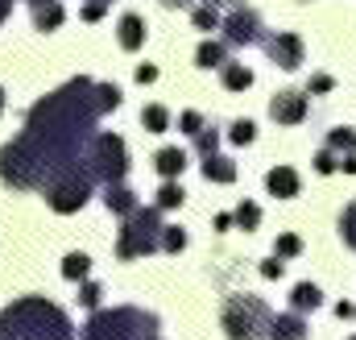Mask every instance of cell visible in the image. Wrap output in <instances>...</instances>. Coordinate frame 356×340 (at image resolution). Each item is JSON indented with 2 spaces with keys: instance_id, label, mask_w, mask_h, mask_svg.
<instances>
[{
  "instance_id": "obj_33",
  "label": "cell",
  "mask_w": 356,
  "mask_h": 340,
  "mask_svg": "<svg viewBox=\"0 0 356 340\" xmlns=\"http://www.w3.org/2000/svg\"><path fill=\"white\" fill-rule=\"evenodd\" d=\"M83 17H88V21H99V17H104V4H99V0L83 4Z\"/></svg>"
},
{
  "instance_id": "obj_18",
  "label": "cell",
  "mask_w": 356,
  "mask_h": 340,
  "mask_svg": "<svg viewBox=\"0 0 356 340\" xmlns=\"http://www.w3.org/2000/svg\"><path fill=\"white\" fill-rule=\"evenodd\" d=\"M141 121L149 125V133H166V125H170V112H166L162 104H149V108L141 112Z\"/></svg>"
},
{
  "instance_id": "obj_3",
  "label": "cell",
  "mask_w": 356,
  "mask_h": 340,
  "mask_svg": "<svg viewBox=\"0 0 356 340\" xmlns=\"http://www.w3.org/2000/svg\"><path fill=\"white\" fill-rule=\"evenodd\" d=\"M162 245V220L154 208H133L124 216V229H120V241H116V254L120 257H141L154 254Z\"/></svg>"
},
{
  "instance_id": "obj_28",
  "label": "cell",
  "mask_w": 356,
  "mask_h": 340,
  "mask_svg": "<svg viewBox=\"0 0 356 340\" xmlns=\"http://www.w3.org/2000/svg\"><path fill=\"white\" fill-rule=\"evenodd\" d=\"M332 150H356V133L353 129H336L332 133Z\"/></svg>"
},
{
  "instance_id": "obj_17",
  "label": "cell",
  "mask_w": 356,
  "mask_h": 340,
  "mask_svg": "<svg viewBox=\"0 0 356 340\" xmlns=\"http://www.w3.org/2000/svg\"><path fill=\"white\" fill-rule=\"evenodd\" d=\"M182 167H186V154H182V150H162V154H158V170H162L166 178L182 174Z\"/></svg>"
},
{
  "instance_id": "obj_22",
  "label": "cell",
  "mask_w": 356,
  "mask_h": 340,
  "mask_svg": "<svg viewBox=\"0 0 356 340\" xmlns=\"http://www.w3.org/2000/svg\"><path fill=\"white\" fill-rule=\"evenodd\" d=\"M88 265H91V261L83 254H71L67 261H63V274H67V278H83V274H88Z\"/></svg>"
},
{
  "instance_id": "obj_12",
  "label": "cell",
  "mask_w": 356,
  "mask_h": 340,
  "mask_svg": "<svg viewBox=\"0 0 356 340\" xmlns=\"http://www.w3.org/2000/svg\"><path fill=\"white\" fill-rule=\"evenodd\" d=\"M104 203H108L116 216H129V212L137 208V195H133L129 187H120V183H108V195H104Z\"/></svg>"
},
{
  "instance_id": "obj_30",
  "label": "cell",
  "mask_w": 356,
  "mask_h": 340,
  "mask_svg": "<svg viewBox=\"0 0 356 340\" xmlns=\"http://www.w3.org/2000/svg\"><path fill=\"white\" fill-rule=\"evenodd\" d=\"M336 167H340V162L332 158V150H323V154L315 158V170H319V174H332V170H336Z\"/></svg>"
},
{
  "instance_id": "obj_39",
  "label": "cell",
  "mask_w": 356,
  "mask_h": 340,
  "mask_svg": "<svg viewBox=\"0 0 356 340\" xmlns=\"http://www.w3.org/2000/svg\"><path fill=\"white\" fill-rule=\"evenodd\" d=\"M8 13H13V0H0V21H4Z\"/></svg>"
},
{
  "instance_id": "obj_1",
  "label": "cell",
  "mask_w": 356,
  "mask_h": 340,
  "mask_svg": "<svg viewBox=\"0 0 356 340\" xmlns=\"http://www.w3.org/2000/svg\"><path fill=\"white\" fill-rule=\"evenodd\" d=\"M0 340H71V324L58 307L25 299L0 316Z\"/></svg>"
},
{
  "instance_id": "obj_32",
  "label": "cell",
  "mask_w": 356,
  "mask_h": 340,
  "mask_svg": "<svg viewBox=\"0 0 356 340\" xmlns=\"http://www.w3.org/2000/svg\"><path fill=\"white\" fill-rule=\"evenodd\" d=\"M182 129H186V133H199V129H203L199 112H182Z\"/></svg>"
},
{
  "instance_id": "obj_45",
  "label": "cell",
  "mask_w": 356,
  "mask_h": 340,
  "mask_svg": "<svg viewBox=\"0 0 356 340\" xmlns=\"http://www.w3.org/2000/svg\"><path fill=\"white\" fill-rule=\"evenodd\" d=\"M353 340H356V337H353Z\"/></svg>"
},
{
  "instance_id": "obj_27",
  "label": "cell",
  "mask_w": 356,
  "mask_h": 340,
  "mask_svg": "<svg viewBox=\"0 0 356 340\" xmlns=\"http://www.w3.org/2000/svg\"><path fill=\"white\" fill-rule=\"evenodd\" d=\"M99 104H104V112H108V108H120V87L99 84Z\"/></svg>"
},
{
  "instance_id": "obj_24",
  "label": "cell",
  "mask_w": 356,
  "mask_h": 340,
  "mask_svg": "<svg viewBox=\"0 0 356 340\" xmlns=\"http://www.w3.org/2000/svg\"><path fill=\"white\" fill-rule=\"evenodd\" d=\"M182 203V187L178 183H166L162 191H158V208H178Z\"/></svg>"
},
{
  "instance_id": "obj_19",
  "label": "cell",
  "mask_w": 356,
  "mask_h": 340,
  "mask_svg": "<svg viewBox=\"0 0 356 340\" xmlns=\"http://www.w3.org/2000/svg\"><path fill=\"white\" fill-rule=\"evenodd\" d=\"M199 67H207V71L211 67H224V46L220 42H203L199 46Z\"/></svg>"
},
{
  "instance_id": "obj_7",
  "label": "cell",
  "mask_w": 356,
  "mask_h": 340,
  "mask_svg": "<svg viewBox=\"0 0 356 340\" xmlns=\"http://www.w3.org/2000/svg\"><path fill=\"white\" fill-rule=\"evenodd\" d=\"M269 116H273L277 125H298V121L307 116V95H302V91H277L273 104H269Z\"/></svg>"
},
{
  "instance_id": "obj_23",
  "label": "cell",
  "mask_w": 356,
  "mask_h": 340,
  "mask_svg": "<svg viewBox=\"0 0 356 340\" xmlns=\"http://www.w3.org/2000/svg\"><path fill=\"white\" fill-rule=\"evenodd\" d=\"M195 25L199 29H220V13L211 4H203V8H195Z\"/></svg>"
},
{
  "instance_id": "obj_5",
  "label": "cell",
  "mask_w": 356,
  "mask_h": 340,
  "mask_svg": "<svg viewBox=\"0 0 356 340\" xmlns=\"http://www.w3.org/2000/svg\"><path fill=\"white\" fill-rule=\"evenodd\" d=\"M88 195H91V170L88 167L63 170V174L46 187V199H50L54 212H79V208L88 203Z\"/></svg>"
},
{
  "instance_id": "obj_9",
  "label": "cell",
  "mask_w": 356,
  "mask_h": 340,
  "mask_svg": "<svg viewBox=\"0 0 356 340\" xmlns=\"http://www.w3.org/2000/svg\"><path fill=\"white\" fill-rule=\"evenodd\" d=\"M141 42H145L141 17H137V13H124V17H120V46H124V50H141Z\"/></svg>"
},
{
  "instance_id": "obj_6",
  "label": "cell",
  "mask_w": 356,
  "mask_h": 340,
  "mask_svg": "<svg viewBox=\"0 0 356 340\" xmlns=\"http://www.w3.org/2000/svg\"><path fill=\"white\" fill-rule=\"evenodd\" d=\"M224 25V38L232 42V46H253V42H261V17L253 13V8H245V4H236L232 13H228V21H220Z\"/></svg>"
},
{
  "instance_id": "obj_10",
  "label": "cell",
  "mask_w": 356,
  "mask_h": 340,
  "mask_svg": "<svg viewBox=\"0 0 356 340\" xmlns=\"http://www.w3.org/2000/svg\"><path fill=\"white\" fill-rule=\"evenodd\" d=\"M269 337L273 340H307V324H302L298 316H277V320L269 324Z\"/></svg>"
},
{
  "instance_id": "obj_42",
  "label": "cell",
  "mask_w": 356,
  "mask_h": 340,
  "mask_svg": "<svg viewBox=\"0 0 356 340\" xmlns=\"http://www.w3.org/2000/svg\"><path fill=\"white\" fill-rule=\"evenodd\" d=\"M0 112H4V87H0Z\"/></svg>"
},
{
  "instance_id": "obj_2",
  "label": "cell",
  "mask_w": 356,
  "mask_h": 340,
  "mask_svg": "<svg viewBox=\"0 0 356 340\" xmlns=\"http://www.w3.org/2000/svg\"><path fill=\"white\" fill-rule=\"evenodd\" d=\"M269 324H273V316L257 295H232L224 303V328L232 340H261L269 337Z\"/></svg>"
},
{
  "instance_id": "obj_40",
  "label": "cell",
  "mask_w": 356,
  "mask_h": 340,
  "mask_svg": "<svg viewBox=\"0 0 356 340\" xmlns=\"http://www.w3.org/2000/svg\"><path fill=\"white\" fill-rule=\"evenodd\" d=\"M340 167L348 170V174H356V158H353V154H348V158H344V162H340Z\"/></svg>"
},
{
  "instance_id": "obj_29",
  "label": "cell",
  "mask_w": 356,
  "mask_h": 340,
  "mask_svg": "<svg viewBox=\"0 0 356 340\" xmlns=\"http://www.w3.org/2000/svg\"><path fill=\"white\" fill-rule=\"evenodd\" d=\"M298 249H302V241H298V237H290V233H286V237H277V254H282V257H294Z\"/></svg>"
},
{
  "instance_id": "obj_25",
  "label": "cell",
  "mask_w": 356,
  "mask_h": 340,
  "mask_svg": "<svg viewBox=\"0 0 356 340\" xmlns=\"http://www.w3.org/2000/svg\"><path fill=\"white\" fill-rule=\"evenodd\" d=\"M182 245H186V233H182V229H162V249L178 254Z\"/></svg>"
},
{
  "instance_id": "obj_44",
  "label": "cell",
  "mask_w": 356,
  "mask_h": 340,
  "mask_svg": "<svg viewBox=\"0 0 356 340\" xmlns=\"http://www.w3.org/2000/svg\"><path fill=\"white\" fill-rule=\"evenodd\" d=\"M99 4H112V0H99Z\"/></svg>"
},
{
  "instance_id": "obj_11",
  "label": "cell",
  "mask_w": 356,
  "mask_h": 340,
  "mask_svg": "<svg viewBox=\"0 0 356 340\" xmlns=\"http://www.w3.org/2000/svg\"><path fill=\"white\" fill-rule=\"evenodd\" d=\"M269 191L273 195H282V199H290V195H298V174L290 167H277V170H269Z\"/></svg>"
},
{
  "instance_id": "obj_8",
  "label": "cell",
  "mask_w": 356,
  "mask_h": 340,
  "mask_svg": "<svg viewBox=\"0 0 356 340\" xmlns=\"http://www.w3.org/2000/svg\"><path fill=\"white\" fill-rule=\"evenodd\" d=\"M266 46H269V54H273V63L286 67V71H294L302 63V38L298 33H273Z\"/></svg>"
},
{
  "instance_id": "obj_26",
  "label": "cell",
  "mask_w": 356,
  "mask_h": 340,
  "mask_svg": "<svg viewBox=\"0 0 356 340\" xmlns=\"http://www.w3.org/2000/svg\"><path fill=\"white\" fill-rule=\"evenodd\" d=\"M340 233H344V241L356 249V203L344 212V220H340Z\"/></svg>"
},
{
  "instance_id": "obj_20",
  "label": "cell",
  "mask_w": 356,
  "mask_h": 340,
  "mask_svg": "<svg viewBox=\"0 0 356 340\" xmlns=\"http://www.w3.org/2000/svg\"><path fill=\"white\" fill-rule=\"evenodd\" d=\"M232 220H236L241 229H257V220H261V208H257V203H241Z\"/></svg>"
},
{
  "instance_id": "obj_34",
  "label": "cell",
  "mask_w": 356,
  "mask_h": 340,
  "mask_svg": "<svg viewBox=\"0 0 356 340\" xmlns=\"http://www.w3.org/2000/svg\"><path fill=\"white\" fill-rule=\"evenodd\" d=\"M79 299H83V303H88V307H95V303H99V286H83V295H79Z\"/></svg>"
},
{
  "instance_id": "obj_37",
  "label": "cell",
  "mask_w": 356,
  "mask_h": 340,
  "mask_svg": "<svg viewBox=\"0 0 356 340\" xmlns=\"http://www.w3.org/2000/svg\"><path fill=\"white\" fill-rule=\"evenodd\" d=\"M137 79H141V84H154V79H158V71H154V67H137Z\"/></svg>"
},
{
  "instance_id": "obj_38",
  "label": "cell",
  "mask_w": 356,
  "mask_h": 340,
  "mask_svg": "<svg viewBox=\"0 0 356 340\" xmlns=\"http://www.w3.org/2000/svg\"><path fill=\"white\" fill-rule=\"evenodd\" d=\"M336 316H340V320H353L356 307H353V303H340V307H336Z\"/></svg>"
},
{
  "instance_id": "obj_35",
  "label": "cell",
  "mask_w": 356,
  "mask_h": 340,
  "mask_svg": "<svg viewBox=\"0 0 356 340\" xmlns=\"http://www.w3.org/2000/svg\"><path fill=\"white\" fill-rule=\"evenodd\" d=\"M261 274H266V278H282V261H266Z\"/></svg>"
},
{
  "instance_id": "obj_21",
  "label": "cell",
  "mask_w": 356,
  "mask_h": 340,
  "mask_svg": "<svg viewBox=\"0 0 356 340\" xmlns=\"http://www.w3.org/2000/svg\"><path fill=\"white\" fill-rule=\"evenodd\" d=\"M228 137H232V141H236V146H249V141H253V137H257V125H253V121H236V125H232V133H228Z\"/></svg>"
},
{
  "instance_id": "obj_41",
  "label": "cell",
  "mask_w": 356,
  "mask_h": 340,
  "mask_svg": "<svg viewBox=\"0 0 356 340\" xmlns=\"http://www.w3.org/2000/svg\"><path fill=\"white\" fill-rule=\"evenodd\" d=\"M162 4H166V8H182V4H186V0H162Z\"/></svg>"
},
{
  "instance_id": "obj_4",
  "label": "cell",
  "mask_w": 356,
  "mask_h": 340,
  "mask_svg": "<svg viewBox=\"0 0 356 340\" xmlns=\"http://www.w3.org/2000/svg\"><path fill=\"white\" fill-rule=\"evenodd\" d=\"M88 170L99 183H120L129 174V150L116 133H95L88 150Z\"/></svg>"
},
{
  "instance_id": "obj_43",
  "label": "cell",
  "mask_w": 356,
  "mask_h": 340,
  "mask_svg": "<svg viewBox=\"0 0 356 340\" xmlns=\"http://www.w3.org/2000/svg\"><path fill=\"white\" fill-rule=\"evenodd\" d=\"M207 4H220V0H207Z\"/></svg>"
},
{
  "instance_id": "obj_31",
  "label": "cell",
  "mask_w": 356,
  "mask_h": 340,
  "mask_svg": "<svg viewBox=\"0 0 356 340\" xmlns=\"http://www.w3.org/2000/svg\"><path fill=\"white\" fill-rule=\"evenodd\" d=\"M195 137H199V150H203V158H207V154H216V141H220L216 133H203V129H199Z\"/></svg>"
},
{
  "instance_id": "obj_36",
  "label": "cell",
  "mask_w": 356,
  "mask_h": 340,
  "mask_svg": "<svg viewBox=\"0 0 356 340\" xmlns=\"http://www.w3.org/2000/svg\"><path fill=\"white\" fill-rule=\"evenodd\" d=\"M311 91H332V79H327V75H315V79H311Z\"/></svg>"
},
{
  "instance_id": "obj_15",
  "label": "cell",
  "mask_w": 356,
  "mask_h": 340,
  "mask_svg": "<svg viewBox=\"0 0 356 340\" xmlns=\"http://www.w3.org/2000/svg\"><path fill=\"white\" fill-rule=\"evenodd\" d=\"M290 303H294L298 311H307V307L315 311V307L323 303V295H319V286H311V282H298V286H294V295H290Z\"/></svg>"
},
{
  "instance_id": "obj_16",
  "label": "cell",
  "mask_w": 356,
  "mask_h": 340,
  "mask_svg": "<svg viewBox=\"0 0 356 340\" xmlns=\"http://www.w3.org/2000/svg\"><path fill=\"white\" fill-rule=\"evenodd\" d=\"M249 84H253V71H249V67H241V63H224V87H228V91H245Z\"/></svg>"
},
{
  "instance_id": "obj_14",
  "label": "cell",
  "mask_w": 356,
  "mask_h": 340,
  "mask_svg": "<svg viewBox=\"0 0 356 340\" xmlns=\"http://www.w3.org/2000/svg\"><path fill=\"white\" fill-rule=\"evenodd\" d=\"M203 174H207L211 183H232V178H236V167H232L228 158H220V154H207V162H203Z\"/></svg>"
},
{
  "instance_id": "obj_13",
  "label": "cell",
  "mask_w": 356,
  "mask_h": 340,
  "mask_svg": "<svg viewBox=\"0 0 356 340\" xmlns=\"http://www.w3.org/2000/svg\"><path fill=\"white\" fill-rule=\"evenodd\" d=\"M33 21H38V29H58V25H63V4H58V0L33 4Z\"/></svg>"
}]
</instances>
